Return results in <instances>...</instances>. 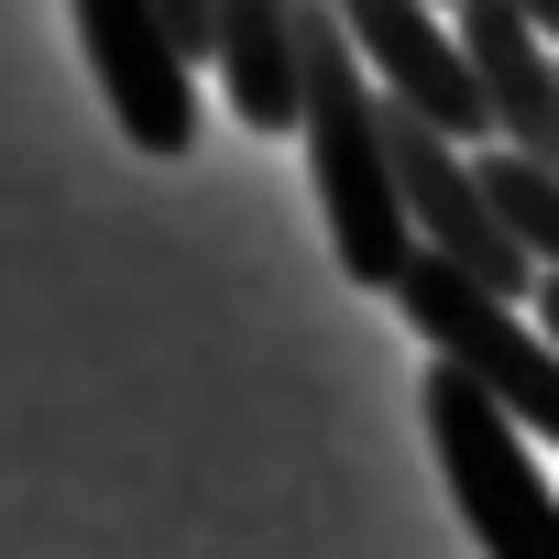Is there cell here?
Returning <instances> with one entry per match:
<instances>
[{"label": "cell", "mask_w": 559, "mask_h": 559, "mask_svg": "<svg viewBox=\"0 0 559 559\" xmlns=\"http://www.w3.org/2000/svg\"><path fill=\"white\" fill-rule=\"evenodd\" d=\"M395 308H406V330H417L450 373H472L515 428L559 439V341H548L515 297H493V286H472L461 263L417 252V263H406V286H395Z\"/></svg>", "instance_id": "3957f363"}, {"label": "cell", "mask_w": 559, "mask_h": 559, "mask_svg": "<svg viewBox=\"0 0 559 559\" xmlns=\"http://www.w3.org/2000/svg\"><path fill=\"white\" fill-rule=\"evenodd\" d=\"M67 12H78V45L99 67V99H110L121 143L176 165L198 143V67L165 34V0H67Z\"/></svg>", "instance_id": "277c9868"}, {"label": "cell", "mask_w": 559, "mask_h": 559, "mask_svg": "<svg viewBox=\"0 0 559 559\" xmlns=\"http://www.w3.org/2000/svg\"><path fill=\"white\" fill-rule=\"evenodd\" d=\"M230 110L252 132H297V78H308V0H219V56Z\"/></svg>", "instance_id": "52a82bcc"}, {"label": "cell", "mask_w": 559, "mask_h": 559, "mask_svg": "<svg viewBox=\"0 0 559 559\" xmlns=\"http://www.w3.org/2000/svg\"><path fill=\"white\" fill-rule=\"evenodd\" d=\"M439 12L450 0H341V23H352V45H362V67H373V88L395 110L439 121L450 143H493V99L472 78V45Z\"/></svg>", "instance_id": "5b68a950"}, {"label": "cell", "mask_w": 559, "mask_h": 559, "mask_svg": "<svg viewBox=\"0 0 559 559\" xmlns=\"http://www.w3.org/2000/svg\"><path fill=\"white\" fill-rule=\"evenodd\" d=\"M450 23H461L472 78L493 99V143L559 176V45L526 23V0H450Z\"/></svg>", "instance_id": "8992f818"}, {"label": "cell", "mask_w": 559, "mask_h": 559, "mask_svg": "<svg viewBox=\"0 0 559 559\" xmlns=\"http://www.w3.org/2000/svg\"><path fill=\"white\" fill-rule=\"evenodd\" d=\"M165 34H176L187 67H209L219 56V0H165Z\"/></svg>", "instance_id": "9c48e42d"}, {"label": "cell", "mask_w": 559, "mask_h": 559, "mask_svg": "<svg viewBox=\"0 0 559 559\" xmlns=\"http://www.w3.org/2000/svg\"><path fill=\"white\" fill-rule=\"evenodd\" d=\"M297 132H308V176L330 209V252L352 286L395 297L406 263H417V219L395 187V110L341 23V0H308V78H297Z\"/></svg>", "instance_id": "6da1fadb"}, {"label": "cell", "mask_w": 559, "mask_h": 559, "mask_svg": "<svg viewBox=\"0 0 559 559\" xmlns=\"http://www.w3.org/2000/svg\"><path fill=\"white\" fill-rule=\"evenodd\" d=\"M526 23H537V34H548V45H559V0H526Z\"/></svg>", "instance_id": "8fae6325"}, {"label": "cell", "mask_w": 559, "mask_h": 559, "mask_svg": "<svg viewBox=\"0 0 559 559\" xmlns=\"http://www.w3.org/2000/svg\"><path fill=\"white\" fill-rule=\"evenodd\" d=\"M483 187H493V209L515 219V241L537 252V274H559V176L526 165V154H504V143H483Z\"/></svg>", "instance_id": "ba28073f"}, {"label": "cell", "mask_w": 559, "mask_h": 559, "mask_svg": "<svg viewBox=\"0 0 559 559\" xmlns=\"http://www.w3.org/2000/svg\"><path fill=\"white\" fill-rule=\"evenodd\" d=\"M428 450L450 472V504L472 526L483 559H559V493L548 472L526 461V428L472 384V373H428Z\"/></svg>", "instance_id": "7a4b0ae2"}, {"label": "cell", "mask_w": 559, "mask_h": 559, "mask_svg": "<svg viewBox=\"0 0 559 559\" xmlns=\"http://www.w3.org/2000/svg\"><path fill=\"white\" fill-rule=\"evenodd\" d=\"M526 308H537V330L559 341V274H537V297H526Z\"/></svg>", "instance_id": "30bf717a"}]
</instances>
